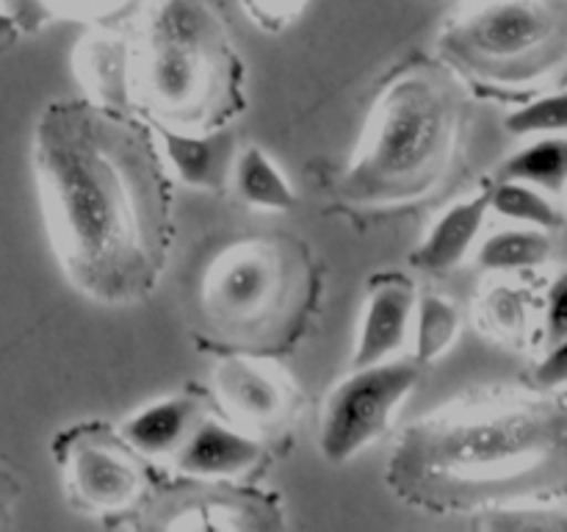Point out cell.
<instances>
[{
    "label": "cell",
    "instance_id": "6da1fadb",
    "mask_svg": "<svg viewBox=\"0 0 567 532\" xmlns=\"http://www.w3.org/2000/svg\"><path fill=\"white\" fill-rule=\"evenodd\" d=\"M31 161L55 258L78 291L109 305L153 291L175 225L147 125L92 98L53 100L33 127Z\"/></svg>",
    "mask_w": 567,
    "mask_h": 532
},
{
    "label": "cell",
    "instance_id": "7a4b0ae2",
    "mask_svg": "<svg viewBox=\"0 0 567 532\" xmlns=\"http://www.w3.org/2000/svg\"><path fill=\"white\" fill-rule=\"evenodd\" d=\"M388 482L404 502L449 513L567 485V405L493 391L415 421L393 449Z\"/></svg>",
    "mask_w": 567,
    "mask_h": 532
},
{
    "label": "cell",
    "instance_id": "3957f363",
    "mask_svg": "<svg viewBox=\"0 0 567 532\" xmlns=\"http://www.w3.org/2000/svg\"><path fill=\"white\" fill-rule=\"evenodd\" d=\"M142 44L138 94L161 120L210 131L236 114L241 64L203 0H155Z\"/></svg>",
    "mask_w": 567,
    "mask_h": 532
},
{
    "label": "cell",
    "instance_id": "277c9868",
    "mask_svg": "<svg viewBox=\"0 0 567 532\" xmlns=\"http://www.w3.org/2000/svg\"><path fill=\"white\" fill-rule=\"evenodd\" d=\"M457 100L430 75L399 78L377 103L343 175L352 203H404L441 181L457 136Z\"/></svg>",
    "mask_w": 567,
    "mask_h": 532
},
{
    "label": "cell",
    "instance_id": "5b68a950",
    "mask_svg": "<svg viewBox=\"0 0 567 532\" xmlns=\"http://www.w3.org/2000/svg\"><path fill=\"white\" fill-rule=\"evenodd\" d=\"M557 31L551 0H480L443 31V50L476 72L507 75L546 53Z\"/></svg>",
    "mask_w": 567,
    "mask_h": 532
},
{
    "label": "cell",
    "instance_id": "8992f818",
    "mask_svg": "<svg viewBox=\"0 0 567 532\" xmlns=\"http://www.w3.org/2000/svg\"><path fill=\"white\" fill-rule=\"evenodd\" d=\"M419 386V366L408 360H380L343 377L327 397L319 447L330 463L363 452L391 424V416Z\"/></svg>",
    "mask_w": 567,
    "mask_h": 532
},
{
    "label": "cell",
    "instance_id": "52a82bcc",
    "mask_svg": "<svg viewBox=\"0 0 567 532\" xmlns=\"http://www.w3.org/2000/svg\"><path fill=\"white\" fill-rule=\"evenodd\" d=\"M282 303L280 258L260 242L233 247L214 264L205 283V308L219 325L258 327Z\"/></svg>",
    "mask_w": 567,
    "mask_h": 532
},
{
    "label": "cell",
    "instance_id": "ba28073f",
    "mask_svg": "<svg viewBox=\"0 0 567 532\" xmlns=\"http://www.w3.org/2000/svg\"><path fill=\"white\" fill-rule=\"evenodd\" d=\"M415 303H419V294L404 275L374 277L369 297H365L363 316H360L352 369L380 364V360L402 352L413 332Z\"/></svg>",
    "mask_w": 567,
    "mask_h": 532
},
{
    "label": "cell",
    "instance_id": "9c48e42d",
    "mask_svg": "<svg viewBox=\"0 0 567 532\" xmlns=\"http://www.w3.org/2000/svg\"><path fill=\"white\" fill-rule=\"evenodd\" d=\"M487 214H491V186L482 188L474 197H465L460 203L449 205L435 225L430 227L421 247L410 255V264L419 272L430 275H446L454 266L463 264L465 255L480 238L485 227Z\"/></svg>",
    "mask_w": 567,
    "mask_h": 532
},
{
    "label": "cell",
    "instance_id": "30bf717a",
    "mask_svg": "<svg viewBox=\"0 0 567 532\" xmlns=\"http://www.w3.org/2000/svg\"><path fill=\"white\" fill-rule=\"evenodd\" d=\"M70 491L92 510H120L136 497L138 474L131 460L111 447L81 443L66 460Z\"/></svg>",
    "mask_w": 567,
    "mask_h": 532
},
{
    "label": "cell",
    "instance_id": "8fae6325",
    "mask_svg": "<svg viewBox=\"0 0 567 532\" xmlns=\"http://www.w3.org/2000/svg\"><path fill=\"white\" fill-rule=\"evenodd\" d=\"M260 458H264L260 441L225 421L210 419H197L186 441L175 449L177 469L197 477L241 474Z\"/></svg>",
    "mask_w": 567,
    "mask_h": 532
},
{
    "label": "cell",
    "instance_id": "7c38bea8",
    "mask_svg": "<svg viewBox=\"0 0 567 532\" xmlns=\"http://www.w3.org/2000/svg\"><path fill=\"white\" fill-rule=\"evenodd\" d=\"M161 153L183 183L194 188H219L236 161V139L221 127L183 131L161 127Z\"/></svg>",
    "mask_w": 567,
    "mask_h": 532
},
{
    "label": "cell",
    "instance_id": "4fadbf2b",
    "mask_svg": "<svg viewBox=\"0 0 567 532\" xmlns=\"http://www.w3.org/2000/svg\"><path fill=\"white\" fill-rule=\"evenodd\" d=\"M133 61H136L133 48L125 39L114 37L111 28H92L75 50L81 83L92 92V100L111 109L131 105Z\"/></svg>",
    "mask_w": 567,
    "mask_h": 532
},
{
    "label": "cell",
    "instance_id": "5bb4252c",
    "mask_svg": "<svg viewBox=\"0 0 567 532\" xmlns=\"http://www.w3.org/2000/svg\"><path fill=\"white\" fill-rule=\"evenodd\" d=\"M153 3L155 0H0V6L14 17L20 33L42 31L55 22L116 28Z\"/></svg>",
    "mask_w": 567,
    "mask_h": 532
},
{
    "label": "cell",
    "instance_id": "9a60e30c",
    "mask_svg": "<svg viewBox=\"0 0 567 532\" xmlns=\"http://www.w3.org/2000/svg\"><path fill=\"white\" fill-rule=\"evenodd\" d=\"M216 391L233 416L249 424H275L286 410V388L247 358H227L216 369Z\"/></svg>",
    "mask_w": 567,
    "mask_h": 532
},
{
    "label": "cell",
    "instance_id": "2e32d148",
    "mask_svg": "<svg viewBox=\"0 0 567 532\" xmlns=\"http://www.w3.org/2000/svg\"><path fill=\"white\" fill-rule=\"evenodd\" d=\"M197 402L188 397L158 399L122 424V438L144 454H175L197 424Z\"/></svg>",
    "mask_w": 567,
    "mask_h": 532
},
{
    "label": "cell",
    "instance_id": "e0dca14e",
    "mask_svg": "<svg viewBox=\"0 0 567 532\" xmlns=\"http://www.w3.org/2000/svg\"><path fill=\"white\" fill-rule=\"evenodd\" d=\"M233 183L238 197L260 211H288L297 203L291 183L282 175L280 166L266 155V150L247 147L236 153L233 161Z\"/></svg>",
    "mask_w": 567,
    "mask_h": 532
},
{
    "label": "cell",
    "instance_id": "ac0fdd59",
    "mask_svg": "<svg viewBox=\"0 0 567 532\" xmlns=\"http://www.w3.org/2000/svg\"><path fill=\"white\" fill-rule=\"evenodd\" d=\"M502 177L524 181L543 192H565L567 188V136L546 133L509 155L502 164Z\"/></svg>",
    "mask_w": 567,
    "mask_h": 532
},
{
    "label": "cell",
    "instance_id": "d6986e66",
    "mask_svg": "<svg viewBox=\"0 0 567 532\" xmlns=\"http://www.w3.org/2000/svg\"><path fill=\"white\" fill-rule=\"evenodd\" d=\"M551 255V238L543 227H507L480 244L476 264L491 272H518L543 266Z\"/></svg>",
    "mask_w": 567,
    "mask_h": 532
},
{
    "label": "cell",
    "instance_id": "ffe728a7",
    "mask_svg": "<svg viewBox=\"0 0 567 532\" xmlns=\"http://www.w3.org/2000/svg\"><path fill=\"white\" fill-rule=\"evenodd\" d=\"M491 211L502 214L504 219L543 227V231L563 225V214L543 194V188L524 181H509V177H498V183L491 186Z\"/></svg>",
    "mask_w": 567,
    "mask_h": 532
},
{
    "label": "cell",
    "instance_id": "44dd1931",
    "mask_svg": "<svg viewBox=\"0 0 567 532\" xmlns=\"http://www.w3.org/2000/svg\"><path fill=\"white\" fill-rule=\"evenodd\" d=\"M457 332L460 314L449 299L437 297V294H424V297H419L413 319V344L415 360H419V364H430V360L441 358V355L454 344Z\"/></svg>",
    "mask_w": 567,
    "mask_h": 532
},
{
    "label": "cell",
    "instance_id": "7402d4cb",
    "mask_svg": "<svg viewBox=\"0 0 567 532\" xmlns=\"http://www.w3.org/2000/svg\"><path fill=\"white\" fill-rule=\"evenodd\" d=\"M515 136H546V133H565L567 136V89L543 94L532 103L520 105L504 120Z\"/></svg>",
    "mask_w": 567,
    "mask_h": 532
},
{
    "label": "cell",
    "instance_id": "603a6c76",
    "mask_svg": "<svg viewBox=\"0 0 567 532\" xmlns=\"http://www.w3.org/2000/svg\"><path fill=\"white\" fill-rule=\"evenodd\" d=\"M482 314H485L487 327L498 336L518 338L529 327V299L513 286H498L482 303Z\"/></svg>",
    "mask_w": 567,
    "mask_h": 532
},
{
    "label": "cell",
    "instance_id": "cb8c5ba5",
    "mask_svg": "<svg viewBox=\"0 0 567 532\" xmlns=\"http://www.w3.org/2000/svg\"><path fill=\"white\" fill-rule=\"evenodd\" d=\"M485 526L493 530H567V510L554 508H496Z\"/></svg>",
    "mask_w": 567,
    "mask_h": 532
},
{
    "label": "cell",
    "instance_id": "d4e9b609",
    "mask_svg": "<svg viewBox=\"0 0 567 532\" xmlns=\"http://www.w3.org/2000/svg\"><path fill=\"white\" fill-rule=\"evenodd\" d=\"M310 0H241L249 20L266 31H282L299 20Z\"/></svg>",
    "mask_w": 567,
    "mask_h": 532
},
{
    "label": "cell",
    "instance_id": "484cf974",
    "mask_svg": "<svg viewBox=\"0 0 567 532\" xmlns=\"http://www.w3.org/2000/svg\"><path fill=\"white\" fill-rule=\"evenodd\" d=\"M532 377H535V386L540 391H557V388L567 386V336L551 341V349L543 355Z\"/></svg>",
    "mask_w": 567,
    "mask_h": 532
},
{
    "label": "cell",
    "instance_id": "4316f807",
    "mask_svg": "<svg viewBox=\"0 0 567 532\" xmlns=\"http://www.w3.org/2000/svg\"><path fill=\"white\" fill-rule=\"evenodd\" d=\"M546 330L551 341L567 336V272L557 277L546 297Z\"/></svg>",
    "mask_w": 567,
    "mask_h": 532
},
{
    "label": "cell",
    "instance_id": "83f0119b",
    "mask_svg": "<svg viewBox=\"0 0 567 532\" xmlns=\"http://www.w3.org/2000/svg\"><path fill=\"white\" fill-rule=\"evenodd\" d=\"M17 37H20V28H17L14 17H11L9 11H6L3 6H0V44L14 42Z\"/></svg>",
    "mask_w": 567,
    "mask_h": 532
}]
</instances>
